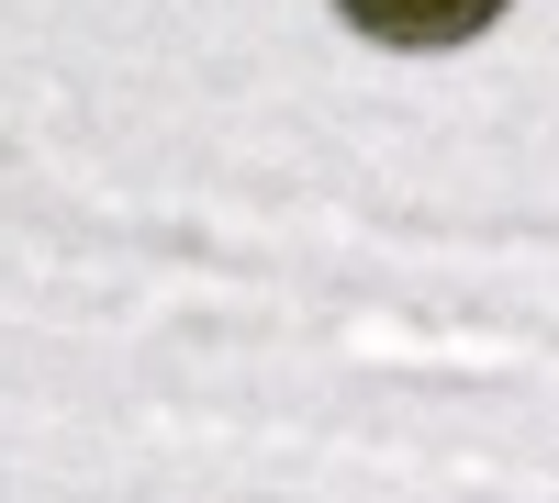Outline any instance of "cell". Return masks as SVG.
I'll use <instances>...</instances> for the list:
<instances>
[{
	"mask_svg": "<svg viewBox=\"0 0 559 503\" xmlns=\"http://www.w3.org/2000/svg\"><path fill=\"white\" fill-rule=\"evenodd\" d=\"M336 12L369 45H414V57H426V45H471L492 12H515V0H336Z\"/></svg>",
	"mask_w": 559,
	"mask_h": 503,
	"instance_id": "obj_1",
	"label": "cell"
}]
</instances>
